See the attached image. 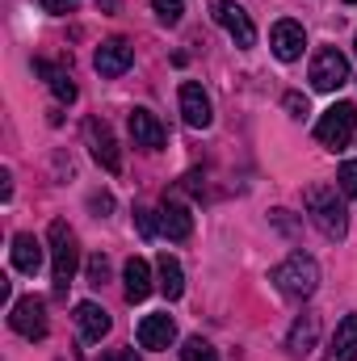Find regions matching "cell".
<instances>
[{
  "mask_svg": "<svg viewBox=\"0 0 357 361\" xmlns=\"http://www.w3.org/2000/svg\"><path fill=\"white\" fill-rule=\"evenodd\" d=\"M307 214H311V223H315L328 240H345V235H349L345 193H337L332 185H311V189H307Z\"/></svg>",
  "mask_w": 357,
  "mask_h": 361,
  "instance_id": "6da1fadb",
  "label": "cell"
},
{
  "mask_svg": "<svg viewBox=\"0 0 357 361\" xmlns=\"http://www.w3.org/2000/svg\"><path fill=\"white\" fill-rule=\"evenodd\" d=\"M47 240H51V277H55V294H68V286L76 281V269H80L76 231H72L63 219H55L51 231H47Z\"/></svg>",
  "mask_w": 357,
  "mask_h": 361,
  "instance_id": "7a4b0ae2",
  "label": "cell"
},
{
  "mask_svg": "<svg viewBox=\"0 0 357 361\" xmlns=\"http://www.w3.org/2000/svg\"><path fill=\"white\" fill-rule=\"evenodd\" d=\"M273 286L286 294V298H311L315 294V286H320V265H315V257H307V252H290L282 265H273Z\"/></svg>",
  "mask_w": 357,
  "mask_h": 361,
  "instance_id": "3957f363",
  "label": "cell"
},
{
  "mask_svg": "<svg viewBox=\"0 0 357 361\" xmlns=\"http://www.w3.org/2000/svg\"><path fill=\"white\" fill-rule=\"evenodd\" d=\"M357 130V105L353 101H337L332 109H324V118L315 122V139L324 143V147H345L349 139H353Z\"/></svg>",
  "mask_w": 357,
  "mask_h": 361,
  "instance_id": "277c9868",
  "label": "cell"
},
{
  "mask_svg": "<svg viewBox=\"0 0 357 361\" xmlns=\"http://www.w3.org/2000/svg\"><path fill=\"white\" fill-rule=\"evenodd\" d=\"M345 80H349V59H345L337 47L315 51V59H311V89L315 92H337Z\"/></svg>",
  "mask_w": 357,
  "mask_h": 361,
  "instance_id": "5b68a950",
  "label": "cell"
},
{
  "mask_svg": "<svg viewBox=\"0 0 357 361\" xmlns=\"http://www.w3.org/2000/svg\"><path fill=\"white\" fill-rule=\"evenodd\" d=\"M8 324H13V332L17 336H25V341H42L47 336V302L42 298H17L13 302V311H8Z\"/></svg>",
  "mask_w": 357,
  "mask_h": 361,
  "instance_id": "8992f818",
  "label": "cell"
},
{
  "mask_svg": "<svg viewBox=\"0 0 357 361\" xmlns=\"http://www.w3.org/2000/svg\"><path fill=\"white\" fill-rule=\"evenodd\" d=\"M214 21L236 38V47H240V51L257 47V25H253V17H248L236 0H214Z\"/></svg>",
  "mask_w": 357,
  "mask_h": 361,
  "instance_id": "52a82bcc",
  "label": "cell"
},
{
  "mask_svg": "<svg viewBox=\"0 0 357 361\" xmlns=\"http://www.w3.org/2000/svg\"><path fill=\"white\" fill-rule=\"evenodd\" d=\"M135 336H139V349H152V353H164L173 341H177V324H173V315H164V311H156V315H143L139 319V328H135Z\"/></svg>",
  "mask_w": 357,
  "mask_h": 361,
  "instance_id": "ba28073f",
  "label": "cell"
},
{
  "mask_svg": "<svg viewBox=\"0 0 357 361\" xmlns=\"http://www.w3.org/2000/svg\"><path fill=\"white\" fill-rule=\"evenodd\" d=\"M85 139H89L92 160H97L105 173H122V152H118V143H114V135H109V126H105V122H97V118H92L89 126H85Z\"/></svg>",
  "mask_w": 357,
  "mask_h": 361,
  "instance_id": "9c48e42d",
  "label": "cell"
},
{
  "mask_svg": "<svg viewBox=\"0 0 357 361\" xmlns=\"http://www.w3.org/2000/svg\"><path fill=\"white\" fill-rule=\"evenodd\" d=\"M131 63H135V51H131V42H126V38H109V42H101V47H97V55H92V68H97L105 80L122 76Z\"/></svg>",
  "mask_w": 357,
  "mask_h": 361,
  "instance_id": "30bf717a",
  "label": "cell"
},
{
  "mask_svg": "<svg viewBox=\"0 0 357 361\" xmlns=\"http://www.w3.org/2000/svg\"><path fill=\"white\" fill-rule=\"evenodd\" d=\"M181 118L193 126V130H206L210 122H214V109H210V97L202 85H193V80H185L181 85Z\"/></svg>",
  "mask_w": 357,
  "mask_h": 361,
  "instance_id": "8fae6325",
  "label": "cell"
},
{
  "mask_svg": "<svg viewBox=\"0 0 357 361\" xmlns=\"http://www.w3.org/2000/svg\"><path fill=\"white\" fill-rule=\"evenodd\" d=\"M269 47H273V55H277L282 63H294V59L303 55V47H307V34H303L298 21H277V25L269 30Z\"/></svg>",
  "mask_w": 357,
  "mask_h": 361,
  "instance_id": "7c38bea8",
  "label": "cell"
},
{
  "mask_svg": "<svg viewBox=\"0 0 357 361\" xmlns=\"http://www.w3.org/2000/svg\"><path fill=\"white\" fill-rule=\"evenodd\" d=\"M126 126H131L135 147H143V152H160L164 147V126H160V118L152 109H131Z\"/></svg>",
  "mask_w": 357,
  "mask_h": 361,
  "instance_id": "4fadbf2b",
  "label": "cell"
},
{
  "mask_svg": "<svg viewBox=\"0 0 357 361\" xmlns=\"http://www.w3.org/2000/svg\"><path fill=\"white\" fill-rule=\"evenodd\" d=\"M152 290H156V286H152V265H147L143 257H131V261L122 265V294H126V302H143Z\"/></svg>",
  "mask_w": 357,
  "mask_h": 361,
  "instance_id": "5bb4252c",
  "label": "cell"
},
{
  "mask_svg": "<svg viewBox=\"0 0 357 361\" xmlns=\"http://www.w3.org/2000/svg\"><path fill=\"white\" fill-rule=\"evenodd\" d=\"M156 286H160V294H164L169 302H177L181 294H185V269H181L177 257L160 252V261H156Z\"/></svg>",
  "mask_w": 357,
  "mask_h": 361,
  "instance_id": "9a60e30c",
  "label": "cell"
},
{
  "mask_svg": "<svg viewBox=\"0 0 357 361\" xmlns=\"http://www.w3.org/2000/svg\"><path fill=\"white\" fill-rule=\"evenodd\" d=\"M34 72L38 76H47V85H51V92L63 101V105H72L76 97H80V89H76V80H72V72L68 68H59V63H47V59H38L34 63Z\"/></svg>",
  "mask_w": 357,
  "mask_h": 361,
  "instance_id": "2e32d148",
  "label": "cell"
},
{
  "mask_svg": "<svg viewBox=\"0 0 357 361\" xmlns=\"http://www.w3.org/2000/svg\"><path fill=\"white\" fill-rule=\"evenodd\" d=\"M76 328H80V336L97 345L105 332H109V315H105V307H97V302H76Z\"/></svg>",
  "mask_w": 357,
  "mask_h": 361,
  "instance_id": "e0dca14e",
  "label": "cell"
},
{
  "mask_svg": "<svg viewBox=\"0 0 357 361\" xmlns=\"http://www.w3.org/2000/svg\"><path fill=\"white\" fill-rule=\"evenodd\" d=\"M13 269H17V273H30V277L42 269V244H38L30 231L13 235Z\"/></svg>",
  "mask_w": 357,
  "mask_h": 361,
  "instance_id": "ac0fdd59",
  "label": "cell"
},
{
  "mask_svg": "<svg viewBox=\"0 0 357 361\" xmlns=\"http://www.w3.org/2000/svg\"><path fill=\"white\" fill-rule=\"evenodd\" d=\"M160 231H164L169 240H189V231H193V214H189V206H181V202H164V206H160Z\"/></svg>",
  "mask_w": 357,
  "mask_h": 361,
  "instance_id": "d6986e66",
  "label": "cell"
},
{
  "mask_svg": "<svg viewBox=\"0 0 357 361\" xmlns=\"http://www.w3.org/2000/svg\"><path fill=\"white\" fill-rule=\"evenodd\" d=\"M332 361H357V315H345L332 332Z\"/></svg>",
  "mask_w": 357,
  "mask_h": 361,
  "instance_id": "ffe728a7",
  "label": "cell"
},
{
  "mask_svg": "<svg viewBox=\"0 0 357 361\" xmlns=\"http://www.w3.org/2000/svg\"><path fill=\"white\" fill-rule=\"evenodd\" d=\"M315 336H320V319H315V315H303V319H294V328H290V341H286V349H290L294 357H303V353H311Z\"/></svg>",
  "mask_w": 357,
  "mask_h": 361,
  "instance_id": "44dd1931",
  "label": "cell"
},
{
  "mask_svg": "<svg viewBox=\"0 0 357 361\" xmlns=\"http://www.w3.org/2000/svg\"><path fill=\"white\" fill-rule=\"evenodd\" d=\"M181 361H219V353H214V345H210V341L189 336V341H185V349H181Z\"/></svg>",
  "mask_w": 357,
  "mask_h": 361,
  "instance_id": "7402d4cb",
  "label": "cell"
},
{
  "mask_svg": "<svg viewBox=\"0 0 357 361\" xmlns=\"http://www.w3.org/2000/svg\"><path fill=\"white\" fill-rule=\"evenodd\" d=\"M337 189H341L345 197H357V160H345V164H341V173H337Z\"/></svg>",
  "mask_w": 357,
  "mask_h": 361,
  "instance_id": "603a6c76",
  "label": "cell"
},
{
  "mask_svg": "<svg viewBox=\"0 0 357 361\" xmlns=\"http://www.w3.org/2000/svg\"><path fill=\"white\" fill-rule=\"evenodd\" d=\"M152 8H156V17H160L164 25H177L181 13H185V4H181V0H152Z\"/></svg>",
  "mask_w": 357,
  "mask_h": 361,
  "instance_id": "cb8c5ba5",
  "label": "cell"
},
{
  "mask_svg": "<svg viewBox=\"0 0 357 361\" xmlns=\"http://www.w3.org/2000/svg\"><path fill=\"white\" fill-rule=\"evenodd\" d=\"M89 286H105V277H109V261H105V252H97V257H89Z\"/></svg>",
  "mask_w": 357,
  "mask_h": 361,
  "instance_id": "d4e9b609",
  "label": "cell"
},
{
  "mask_svg": "<svg viewBox=\"0 0 357 361\" xmlns=\"http://www.w3.org/2000/svg\"><path fill=\"white\" fill-rule=\"evenodd\" d=\"M282 105H286V114H290V118H307V97H303V92H286V97H282Z\"/></svg>",
  "mask_w": 357,
  "mask_h": 361,
  "instance_id": "484cf974",
  "label": "cell"
},
{
  "mask_svg": "<svg viewBox=\"0 0 357 361\" xmlns=\"http://www.w3.org/2000/svg\"><path fill=\"white\" fill-rule=\"evenodd\" d=\"M38 4H42V13H55V17H63V13L76 8V0H38Z\"/></svg>",
  "mask_w": 357,
  "mask_h": 361,
  "instance_id": "4316f807",
  "label": "cell"
},
{
  "mask_svg": "<svg viewBox=\"0 0 357 361\" xmlns=\"http://www.w3.org/2000/svg\"><path fill=\"white\" fill-rule=\"evenodd\" d=\"M135 223H139L143 235H156V219H152V210H135Z\"/></svg>",
  "mask_w": 357,
  "mask_h": 361,
  "instance_id": "83f0119b",
  "label": "cell"
},
{
  "mask_svg": "<svg viewBox=\"0 0 357 361\" xmlns=\"http://www.w3.org/2000/svg\"><path fill=\"white\" fill-rule=\"evenodd\" d=\"M105 361H139V353H135V349H109Z\"/></svg>",
  "mask_w": 357,
  "mask_h": 361,
  "instance_id": "f1b7e54d",
  "label": "cell"
},
{
  "mask_svg": "<svg viewBox=\"0 0 357 361\" xmlns=\"http://www.w3.org/2000/svg\"><path fill=\"white\" fill-rule=\"evenodd\" d=\"M89 206H92V210H109V206H114V197H109V193H97V197H89Z\"/></svg>",
  "mask_w": 357,
  "mask_h": 361,
  "instance_id": "f546056e",
  "label": "cell"
},
{
  "mask_svg": "<svg viewBox=\"0 0 357 361\" xmlns=\"http://www.w3.org/2000/svg\"><path fill=\"white\" fill-rule=\"evenodd\" d=\"M97 4H101V8H118V0H97Z\"/></svg>",
  "mask_w": 357,
  "mask_h": 361,
  "instance_id": "4dcf8cb0",
  "label": "cell"
},
{
  "mask_svg": "<svg viewBox=\"0 0 357 361\" xmlns=\"http://www.w3.org/2000/svg\"><path fill=\"white\" fill-rule=\"evenodd\" d=\"M345 4H357V0H345Z\"/></svg>",
  "mask_w": 357,
  "mask_h": 361,
  "instance_id": "1f68e13d",
  "label": "cell"
},
{
  "mask_svg": "<svg viewBox=\"0 0 357 361\" xmlns=\"http://www.w3.org/2000/svg\"><path fill=\"white\" fill-rule=\"evenodd\" d=\"M353 51H357V38H353Z\"/></svg>",
  "mask_w": 357,
  "mask_h": 361,
  "instance_id": "d6a6232c",
  "label": "cell"
}]
</instances>
